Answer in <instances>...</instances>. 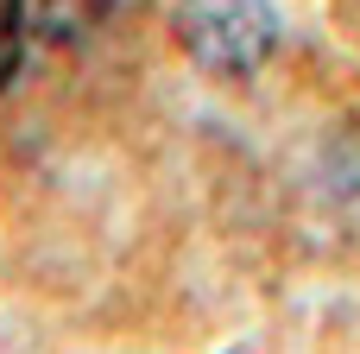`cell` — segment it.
<instances>
[{
	"label": "cell",
	"mask_w": 360,
	"mask_h": 354,
	"mask_svg": "<svg viewBox=\"0 0 360 354\" xmlns=\"http://www.w3.org/2000/svg\"><path fill=\"white\" fill-rule=\"evenodd\" d=\"M19 32L25 38H44V44H82L108 13L114 0H6Z\"/></svg>",
	"instance_id": "2"
},
{
	"label": "cell",
	"mask_w": 360,
	"mask_h": 354,
	"mask_svg": "<svg viewBox=\"0 0 360 354\" xmlns=\"http://www.w3.org/2000/svg\"><path fill=\"white\" fill-rule=\"evenodd\" d=\"M19 51H25V32H19V19H13V6L0 0V89L13 82V70H19Z\"/></svg>",
	"instance_id": "3"
},
{
	"label": "cell",
	"mask_w": 360,
	"mask_h": 354,
	"mask_svg": "<svg viewBox=\"0 0 360 354\" xmlns=\"http://www.w3.org/2000/svg\"><path fill=\"white\" fill-rule=\"evenodd\" d=\"M177 38L209 76H253L278 44V13L266 0H184Z\"/></svg>",
	"instance_id": "1"
}]
</instances>
